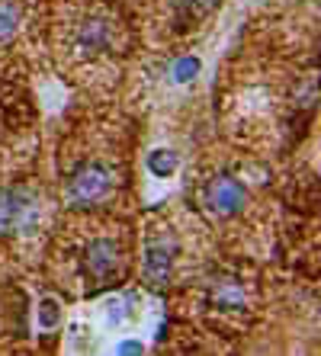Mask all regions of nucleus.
Segmentation results:
<instances>
[{
    "mask_svg": "<svg viewBox=\"0 0 321 356\" xmlns=\"http://www.w3.org/2000/svg\"><path fill=\"white\" fill-rule=\"evenodd\" d=\"M84 270H87V276L97 286L113 280L119 273V248H116V241H109V238L93 241L91 248L84 250Z\"/></svg>",
    "mask_w": 321,
    "mask_h": 356,
    "instance_id": "obj_4",
    "label": "nucleus"
},
{
    "mask_svg": "<svg viewBox=\"0 0 321 356\" xmlns=\"http://www.w3.org/2000/svg\"><path fill=\"white\" fill-rule=\"evenodd\" d=\"M58 321H61V305H58L55 298H42L39 302V327L52 331V327H58Z\"/></svg>",
    "mask_w": 321,
    "mask_h": 356,
    "instance_id": "obj_10",
    "label": "nucleus"
},
{
    "mask_svg": "<svg viewBox=\"0 0 321 356\" xmlns=\"http://www.w3.org/2000/svg\"><path fill=\"white\" fill-rule=\"evenodd\" d=\"M212 7H215V0H173V10H177L183 19H199V17H206Z\"/></svg>",
    "mask_w": 321,
    "mask_h": 356,
    "instance_id": "obj_8",
    "label": "nucleus"
},
{
    "mask_svg": "<svg viewBox=\"0 0 321 356\" xmlns=\"http://www.w3.org/2000/svg\"><path fill=\"white\" fill-rule=\"evenodd\" d=\"M209 302L215 308L238 312V308H244V286L238 280H215L212 289H209Z\"/></svg>",
    "mask_w": 321,
    "mask_h": 356,
    "instance_id": "obj_6",
    "label": "nucleus"
},
{
    "mask_svg": "<svg viewBox=\"0 0 321 356\" xmlns=\"http://www.w3.org/2000/svg\"><path fill=\"white\" fill-rule=\"evenodd\" d=\"M196 71H199L196 58H183V61H177V67H173V81H189Z\"/></svg>",
    "mask_w": 321,
    "mask_h": 356,
    "instance_id": "obj_12",
    "label": "nucleus"
},
{
    "mask_svg": "<svg viewBox=\"0 0 321 356\" xmlns=\"http://www.w3.org/2000/svg\"><path fill=\"white\" fill-rule=\"evenodd\" d=\"M19 23V7L13 0H0V39H7Z\"/></svg>",
    "mask_w": 321,
    "mask_h": 356,
    "instance_id": "obj_9",
    "label": "nucleus"
},
{
    "mask_svg": "<svg viewBox=\"0 0 321 356\" xmlns=\"http://www.w3.org/2000/svg\"><path fill=\"white\" fill-rule=\"evenodd\" d=\"M244 199L247 193L235 177H215L206 186V206L215 216H235L238 209H244Z\"/></svg>",
    "mask_w": 321,
    "mask_h": 356,
    "instance_id": "obj_5",
    "label": "nucleus"
},
{
    "mask_svg": "<svg viewBox=\"0 0 321 356\" xmlns=\"http://www.w3.org/2000/svg\"><path fill=\"white\" fill-rule=\"evenodd\" d=\"M113 190V177L103 164H84L71 180H68V199L75 206H93Z\"/></svg>",
    "mask_w": 321,
    "mask_h": 356,
    "instance_id": "obj_2",
    "label": "nucleus"
},
{
    "mask_svg": "<svg viewBox=\"0 0 321 356\" xmlns=\"http://www.w3.org/2000/svg\"><path fill=\"white\" fill-rule=\"evenodd\" d=\"M39 199L29 190H3L0 193V234L33 232L39 222Z\"/></svg>",
    "mask_w": 321,
    "mask_h": 356,
    "instance_id": "obj_1",
    "label": "nucleus"
},
{
    "mask_svg": "<svg viewBox=\"0 0 321 356\" xmlns=\"http://www.w3.org/2000/svg\"><path fill=\"white\" fill-rule=\"evenodd\" d=\"M77 39H81V45H84L87 51L103 49V45L109 42V26H107V19H87V23L81 26Z\"/></svg>",
    "mask_w": 321,
    "mask_h": 356,
    "instance_id": "obj_7",
    "label": "nucleus"
},
{
    "mask_svg": "<svg viewBox=\"0 0 321 356\" xmlns=\"http://www.w3.org/2000/svg\"><path fill=\"white\" fill-rule=\"evenodd\" d=\"M173 254H177V241L171 234H157V238H148V244H145V276H148L155 289H161L167 276H171Z\"/></svg>",
    "mask_w": 321,
    "mask_h": 356,
    "instance_id": "obj_3",
    "label": "nucleus"
},
{
    "mask_svg": "<svg viewBox=\"0 0 321 356\" xmlns=\"http://www.w3.org/2000/svg\"><path fill=\"white\" fill-rule=\"evenodd\" d=\"M148 167L157 177H167V174L177 170V154H173V151H155V154L148 158Z\"/></svg>",
    "mask_w": 321,
    "mask_h": 356,
    "instance_id": "obj_11",
    "label": "nucleus"
}]
</instances>
